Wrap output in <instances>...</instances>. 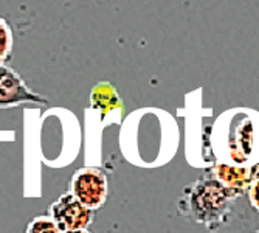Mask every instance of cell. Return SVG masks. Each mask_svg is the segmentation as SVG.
Masks as SVG:
<instances>
[{
	"instance_id": "6da1fadb",
	"label": "cell",
	"mask_w": 259,
	"mask_h": 233,
	"mask_svg": "<svg viewBox=\"0 0 259 233\" xmlns=\"http://www.w3.org/2000/svg\"><path fill=\"white\" fill-rule=\"evenodd\" d=\"M236 199L239 198L206 171L197 180L183 186L177 208L182 216L216 231L228 222Z\"/></svg>"
},
{
	"instance_id": "7a4b0ae2",
	"label": "cell",
	"mask_w": 259,
	"mask_h": 233,
	"mask_svg": "<svg viewBox=\"0 0 259 233\" xmlns=\"http://www.w3.org/2000/svg\"><path fill=\"white\" fill-rule=\"evenodd\" d=\"M70 193L84 207L95 212L104 205L109 195L106 173L98 167L79 168L70 180Z\"/></svg>"
},
{
	"instance_id": "3957f363",
	"label": "cell",
	"mask_w": 259,
	"mask_h": 233,
	"mask_svg": "<svg viewBox=\"0 0 259 233\" xmlns=\"http://www.w3.org/2000/svg\"><path fill=\"white\" fill-rule=\"evenodd\" d=\"M22 104L47 106L49 100L31 90L13 68L0 65V109L17 107Z\"/></svg>"
},
{
	"instance_id": "277c9868",
	"label": "cell",
	"mask_w": 259,
	"mask_h": 233,
	"mask_svg": "<svg viewBox=\"0 0 259 233\" xmlns=\"http://www.w3.org/2000/svg\"><path fill=\"white\" fill-rule=\"evenodd\" d=\"M50 216L61 231H70L87 228L93 222L95 213L84 207L72 193H65L52 204Z\"/></svg>"
},
{
	"instance_id": "5b68a950",
	"label": "cell",
	"mask_w": 259,
	"mask_h": 233,
	"mask_svg": "<svg viewBox=\"0 0 259 233\" xmlns=\"http://www.w3.org/2000/svg\"><path fill=\"white\" fill-rule=\"evenodd\" d=\"M253 170L254 167L239 168V167L224 165V163H216V165H213L208 170V173L219 179L228 190H231L238 198H241L242 195L247 193V188L253 176Z\"/></svg>"
},
{
	"instance_id": "8992f818",
	"label": "cell",
	"mask_w": 259,
	"mask_h": 233,
	"mask_svg": "<svg viewBox=\"0 0 259 233\" xmlns=\"http://www.w3.org/2000/svg\"><path fill=\"white\" fill-rule=\"evenodd\" d=\"M90 101H92V107L98 109L103 119L109 112L123 107L118 93H116L115 87L110 86L109 83H100L98 86L93 87Z\"/></svg>"
},
{
	"instance_id": "52a82bcc",
	"label": "cell",
	"mask_w": 259,
	"mask_h": 233,
	"mask_svg": "<svg viewBox=\"0 0 259 233\" xmlns=\"http://www.w3.org/2000/svg\"><path fill=\"white\" fill-rule=\"evenodd\" d=\"M13 42H14V34L10 23L0 17V65H4L13 53Z\"/></svg>"
},
{
	"instance_id": "ba28073f",
	"label": "cell",
	"mask_w": 259,
	"mask_h": 233,
	"mask_svg": "<svg viewBox=\"0 0 259 233\" xmlns=\"http://www.w3.org/2000/svg\"><path fill=\"white\" fill-rule=\"evenodd\" d=\"M27 233H62L50 215H40L31 219L27 227Z\"/></svg>"
},
{
	"instance_id": "9c48e42d",
	"label": "cell",
	"mask_w": 259,
	"mask_h": 233,
	"mask_svg": "<svg viewBox=\"0 0 259 233\" xmlns=\"http://www.w3.org/2000/svg\"><path fill=\"white\" fill-rule=\"evenodd\" d=\"M247 195H248L250 205L254 208V212L259 213V163H257V165H254L253 176H251L250 185L247 188Z\"/></svg>"
},
{
	"instance_id": "30bf717a",
	"label": "cell",
	"mask_w": 259,
	"mask_h": 233,
	"mask_svg": "<svg viewBox=\"0 0 259 233\" xmlns=\"http://www.w3.org/2000/svg\"><path fill=\"white\" fill-rule=\"evenodd\" d=\"M62 233H90L87 228H82V230H70V231H62Z\"/></svg>"
},
{
	"instance_id": "8fae6325",
	"label": "cell",
	"mask_w": 259,
	"mask_h": 233,
	"mask_svg": "<svg viewBox=\"0 0 259 233\" xmlns=\"http://www.w3.org/2000/svg\"><path fill=\"white\" fill-rule=\"evenodd\" d=\"M253 233H259V231H253Z\"/></svg>"
}]
</instances>
